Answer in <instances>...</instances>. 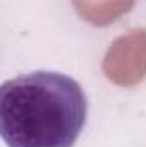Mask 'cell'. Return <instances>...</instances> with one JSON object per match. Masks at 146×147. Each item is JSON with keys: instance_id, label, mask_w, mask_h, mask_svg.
<instances>
[{"instance_id": "cell-1", "label": "cell", "mask_w": 146, "mask_h": 147, "mask_svg": "<svg viewBox=\"0 0 146 147\" xmlns=\"http://www.w3.org/2000/svg\"><path fill=\"white\" fill-rule=\"evenodd\" d=\"M88 118L81 84L55 70H35L0 87V137L7 147H72Z\"/></svg>"}]
</instances>
